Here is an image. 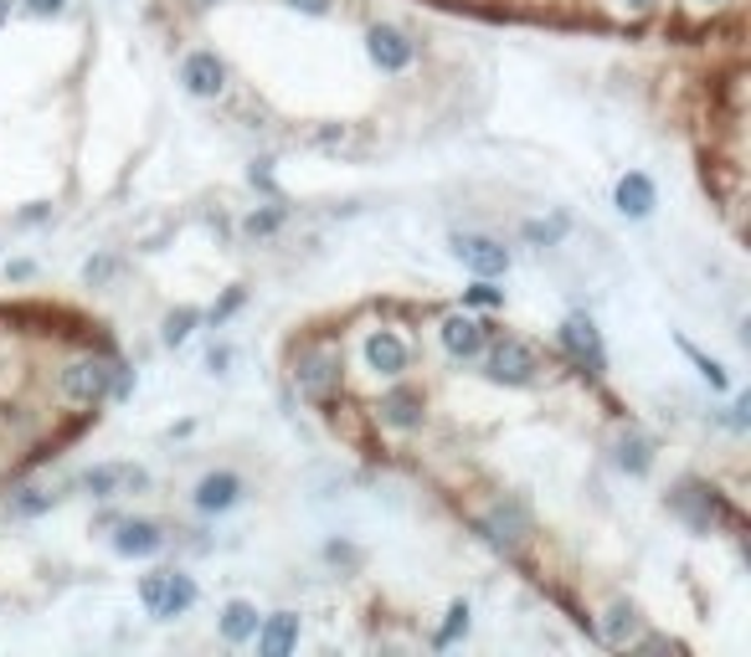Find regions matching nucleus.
<instances>
[{
  "instance_id": "1",
  "label": "nucleus",
  "mask_w": 751,
  "mask_h": 657,
  "mask_svg": "<svg viewBox=\"0 0 751 657\" xmlns=\"http://www.w3.org/2000/svg\"><path fill=\"white\" fill-rule=\"evenodd\" d=\"M139 601H144L150 617L176 621L196 606V580L186 576V570H155V576L139 580Z\"/></svg>"
},
{
  "instance_id": "2",
  "label": "nucleus",
  "mask_w": 751,
  "mask_h": 657,
  "mask_svg": "<svg viewBox=\"0 0 751 657\" xmlns=\"http://www.w3.org/2000/svg\"><path fill=\"white\" fill-rule=\"evenodd\" d=\"M294 386H298V396H309V401H324V396H335V390L345 386V360H340V349H330V345L298 349V360H294Z\"/></svg>"
},
{
  "instance_id": "3",
  "label": "nucleus",
  "mask_w": 751,
  "mask_h": 657,
  "mask_svg": "<svg viewBox=\"0 0 751 657\" xmlns=\"http://www.w3.org/2000/svg\"><path fill=\"white\" fill-rule=\"evenodd\" d=\"M670 508L690 524L695 534H711L715 524H736V508L721 499L715 488H705V484H679L670 493Z\"/></svg>"
},
{
  "instance_id": "4",
  "label": "nucleus",
  "mask_w": 751,
  "mask_h": 657,
  "mask_svg": "<svg viewBox=\"0 0 751 657\" xmlns=\"http://www.w3.org/2000/svg\"><path fill=\"white\" fill-rule=\"evenodd\" d=\"M360 355H366V370H371L376 381H402V375L412 370V345H407L396 328H371L366 345H360Z\"/></svg>"
},
{
  "instance_id": "5",
  "label": "nucleus",
  "mask_w": 751,
  "mask_h": 657,
  "mask_svg": "<svg viewBox=\"0 0 751 657\" xmlns=\"http://www.w3.org/2000/svg\"><path fill=\"white\" fill-rule=\"evenodd\" d=\"M109 386H114V365L109 360H73L58 375V390L67 401H78V407H99L109 396Z\"/></svg>"
},
{
  "instance_id": "6",
  "label": "nucleus",
  "mask_w": 751,
  "mask_h": 657,
  "mask_svg": "<svg viewBox=\"0 0 751 657\" xmlns=\"http://www.w3.org/2000/svg\"><path fill=\"white\" fill-rule=\"evenodd\" d=\"M556 339H561V349L572 355L576 370H587V375H602L608 370V355H602V334H597V324L587 319V313H572L567 324L556 328Z\"/></svg>"
},
{
  "instance_id": "7",
  "label": "nucleus",
  "mask_w": 751,
  "mask_h": 657,
  "mask_svg": "<svg viewBox=\"0 0 751 657\" xmlns=\"http://www.w3.org/2000/svg\"><path fill=\"white\" fill-rule=\"evenodd\" d=\"M484 355H489V381H499V386H531L535 370H540L525 339H495V345H484Z\"/></svg>"
},
{
  "instance_id": "8",
  "label": "nucleus",
  "mask_w": 751,
  "mask_h": 657,
  "mask_svg": "<svg viewBox=\"0 0 751 657\" xmlns=\"http://www.w3.org/2000/svg\"><path fill=\"white\" fill-rule=\"evenodd\" d=\"M448 247H454V257L469 272H474V278H505V272H510V247H505V242H495V236L458 232Z\"/></svg>"
},
{
  "instance_id": "9",
  "label": "nucleus",
  "mask_w": 751,
  "mask_h": 657,
  "mask_svg": "<svg viewBox=\"0 0 751 657\" xmlns=\"http://www.w3.org/2000/svg\"><path fill=\"white\" fill-rule=\"evenodd\" d=\"M479 534L495 544V550H514V544H525V540H531V514H525V503H514V499L495 503V508L479 519Z\"/></svg>"
},
{
  "instance_id": "10",
  "label": "nucleus",
  "mask_w": 751,
  "mask_h": 657,
  "mask_svg": "<svg viewBox=\"0 0 751 657\" xmlns=\"http://www.w3.org/2000/svg\"><path fill=\"white\" fill-rule=\"evenodd\" d=\"M366 52L381 73H407L417 62V41L407 31H396V26H371L366 31Z\"/></svg>"
},
{
  "instance_id": "11",
  "label": "nucleus",
  "mask_w": 751,
  "mask_h": 657,
  "mask_svg": "<svg viewBox=\"0 0 751 657\" xmlns=\"http://www.w3.org/2000/svg\"><path fill=\"white\" fill-rule=\"evenodd\" d=\"M437 339H443V349H448V360H454V365L479 360L484 345H489V334H484V324H479L474 313H448L443 328H437Z\"/></svg>"
},
{
  "instance_id": "12",
  "label": "nucleus",
  "mask_w": 751,
  "mask_h": 657,
  "mask_svg": "<svg viewBox=\"0 0 751 657\" xmlns=\"http://www.w3.org/2000/svg\"><path fill=\"white\" fill-rule=\"evenodd\" d=\"M422 416H428V401H422L417 386H392L381 401H376V422L392 426V431H417Z\"/></svg>"
},
{
  "instance_id": "13",
  "label": "nucleus",
  "mask_w": 751,
  "mask_h": 657,
  "mask_svg": "<svg viewBox=\"0 0 751 657\" xmlns=\"http://www.w3.org/2000/svg\"><path fill=\"white\" fill-rule=\"evenodd\" d=\"M180 88L191 98H221L227 93V62L217 52H191L180 62Z\"/></svg>"
},
{
  "instance_id": "14",
  "label": "nucleus",
  "mask_w": 751,
  "mask_h": 657,
  "mask_svg": "<svg viewBox=\"0 0 751 657\" xmlns=\"http://www.w3.org/2000/svg\"><path fill=\"white\" fill-rule=\"evenodd\" d=\"M160 550H165V534L155 519H124L114 529V555H124V561H150Z\"/></svg>"
},
{
  "instance_id": "15",
  "label": "nucleus",
  "mask_w": 751,
  "mask_h": 657,
  "mask_svg": "<svg viewBox=\"0 0 751 657\" xmlns=\"http://www.w3.org/2000/svg\"><path fill=\"white\" fill-rule=\"evenodd\" d=\"M191 499H196L201 514H227V508H238L242 503V478L232 473V467H217V473L201 478Z\"/></svg>"
},
{
  "instance_id": "16",
  "label": "nucleus",
  "mask_w": 751,
  "mask_h": 657,
  "mask_svg": "<svg viewBox=\"0 0 751 657\" xmlns=\"http://www.w3.org/2000/svg\"><path fill=\"white\" fill-rule=\"evenodd\" d=\"M257 653L263 657H289L298 647V611H273L257 621Z\"/></svg>"
},
{
  "instance_id": "17",
  "label": "nucleus",
  "mask_w": 751,
  "mask_h": 657,
  "mask_svg": "<svg viewBox=\"0 0 751 657\" xmlns=\"http://www.w3.org/2000/svg\"><path fill=\"white\" fill-rule=\"evenodd\" d=\"M618 211L628 216V221H644V216H653V206H659V191H653V180L644 170H628L623 180H618Z\"/></svg>"
},
{
  "instance_id": "18",
  "label": "nucleus",
  "mask_w": 751,
  "mask_h": 657,
  "mask_svg": "<svg viewBox=\"0 0 751 657\" xmlns=\"http://www.w3.org/2000/svg\"><path fill=\"white\" fill-rule=\"evenodd\" d=\"M257 606L253 601H227L221 606V617H217V627H221V642H232V647H242V642H253V632H257Z\"/></svg>"
},
{
  "instance_id": "19",
  "label": "nucleus",
  "mask_w": 751,
  "mask_h": 657,
  "mask_svg": "<svg viewBox=\"0 0 751 657\" xmlns=\"http://www.w3.org/2000/svg\"><path fill=\"white\" fill-rule=\"evenodd\" d=\"M618 467H623L628 478H644L653 467V447L644 442L638 431H623V437H618Z\"/></svg>"
},
{
  "instance_id": "20",
  "label": "nucleus",
  "mask_w": 751,
  "mask_h": 657,
  "mask_svg": "<svg viewBox=\"0 0 751 657\" xmlns=\"http://www.w3.org/2000/svg\"><path fill=\"white\" fill-rule=\"evenodd\" d=\"M633 632H638V606L633 601H618L613 611H608V621H602V642L608 647H628Z\"/></svg>"
},
{
  "instance_id": "21",
  "label": "nucleus",
  "mask_w": 751,
  "mask_h": 657,
  "mask_svg": "<svg viewBox=\"0 0 751 657\" xmlns=\"http://www.w3.org/2000/svg\"><path fill=\"white\" fill-rule=\"evenodd\" d=\"M52 508H58V493L52 488H21L16 499H11V519H41Z\"/></svg>"
},
{
  "instance_id": "22",
  "label": "nucleus",
  "mask_w": 751,
  "mask_h": 657,
  "mask_svg": "<svg viewBox=\"0 0 751 657\" xmlns=\"http://www.w3.org/2000/svg\"><path fill=\"white\" fill-rule=\"evenodd\" d=\"M679 349H685V360H690V365L700 370V381H705L711 390H726V386H731V375H726V365H721V360H711V355H700V349H695L690 339H679Z\"/></svg>"
},
{
  "instance_id": "23",
  "label": "nucleus",
  "mask_w": 751,
  "mask_h": 657,
  "mask_svg": "<svg viewBox=\"0 0 751 657\" xmlns=\"http://www.w3.org/2000/svg\"><path fill=\"white\" fill-rule=\"evenodd\" d=\"M82 488H88L93 499H114V493L124 488V467H114V463L88 467V473H82Z\"/></svg>"
},
{
  "instance_id": "24",
  "label": "nucleus",
  "mask_w": 751,
  "mask_h": 657,
  "mask_svg": "<svg viewBox=\"0 0 751 657\" xmlns=\"http://www.w3.org/2000/svg\"><path fill=\"white\" fill-rule=\"evenodd\" d=\"M196 324H201V309H176V313H165V328H160V339L176 349V345H186V339L196 334Z\"/></svg>"
},
{
  "instance_id": "25",
  "label": "nucleus",
  "mask_w": 751,
  "mask_h": 657,
  "mask_svg": "<svg viewBox=\"0 0 751 657\" xmlns=\"http://www.w3.org/2000/svg\"><path fill=\"white\" fill-rule=\"evenodd\" d=\"M469 617H474V611H469V601H454V606H448V621L437 627L433 647H454L458 637H469Z\"/></svg>"
},
{
  "instance_id": "26",
  "label": "nucleus",
  "mask_w": 751,
  "mask_h": 657,
  "mask_svg": "<svg viewBox=\"0 0 751 657\" xmlns=\"http://www.w3.org/2000/svg\"><path fill=\"white\" fill-rule=\"evenodd\" d=\"M567 227H572L567 216H551V221H525V227H520V236H525L531 247H556V242L567 236Z\"/></svg>"
},
{
  "instance_id": "27",
  "label": "nucleus",
  "mask_w": 751,
  "mask_h": 657,
  "mask_svg": "<svg viewBox=\"0 0 751 657\" xmlns=\"http://www.w3.org/2000/svg\"><path fill=\"white\" fill-rule=\"evenodd\" d=\"M463 309H505V288H495L489 278H479L463 288Z\"/></svg>"
},
{
  "instance_id": "28",
  "label": "nucleus",
  "mask_w": 751,
  "mask_h": 657,
  "mask_svg": "<svg viewBox=\"0 0 751 657\" xmlns=\"http://www.w3.org/2000/svg\"><path fill=\"white\" fill-rule=\"evenodd\" d=\"M278 227H283V211H278V206H268V211H253L247 221H242V232H247V236H273Z\"/></svg>"
},
{
  "instance_id": "29",
  "label": "nucleus",
  "mask_w": 751,
  "mask_h": 657,
  "mask_svg": "<svg viewBox=\"0 0 751 657\" xmlns=\"http://www.w3.org/2000/svg\"><path fill=\"white\" fill-rule=\"evenodd\" d=\"M114 272H119V262H114V257L103 252V257H93V262L82 268V283H88V288H103V283H109Z\"/></svg>"
},
{
  "instance_id": "30",
  "label": "nucleus",
  "mask_w": 751,
  "mask_h": 657,
  "mask_svg": "<svg viewBox=\"0 0 751 657\" xmlns=\"http://www.w3.org/2000/svg\"><path fill=\"white\" fill-rule=\"evenodd\" d=\"M242 298H247V293L232 288L227 298H221V304H212V313H201V319H206V324H221V319H232V313L242 309Z\"/></svg>"
},
{
  "instance_id": "31",
  "label": "nucleus",
  "mask_w": 751,
  "mask_h": 657,
  "mask_svg": "<svg viewBox=\"0 0 751 657\" xmlns=\"http://www.w3.org/2000/svg\"><path fill=\"white\" fill-rule=\"evenodd\" d=\"M731 426H736V431H747V426H751V396H736V407H731Z\"/></svg>"
},
{
  "instance_id": "32",
  "label": "nucleus",
  "mask_w": 751,
  "mask_h": 657,
  "mask_svg": "<svg viewBox=\"0 0 751 657\" xmlns=\"http://www.w3.org/2000/svg\"><path fill=\"white\" fill-rule=\"evenodd\" d=\"M289 5L304 11V16H330V5H335V0H289Z\"/></svg>"
},
{
  "instance_id": "33",
  "label": "nucleus",
  "mask_w": 751,
  "mask_h": 657,
  "mask_svg": "<svg viewBox=\"0 0 751 657\" xmlns=\"http://www.w3.org/2000/svg\"><path fill=\"white\" fill-rule=\"evenodd\" d=\"M227 365H232V349H227V345H212V355H206V370H217V375H221Z\"/></svg>"
},
{
  "instance_id": "34",
  "label": "nucleus",
  "mask_w": 751,
  "mask_h": 657,
  "mask_svg": "<svg viewBox=\"0 0 751 657\" xmlns=\"http://www.w3.org/2000/svg\"><path fill=\"white\" fill-rule=\"evenodd\" d=\"M247 180H253V185H263V191H273V170H268V159H257L253 170H247Z\"/></svg>"
},
{
  "instance_id": "35",
  "label": "nucleus",
  "mask_w": 751,
  "mask_h": 657,
  "mask_svg": "<svg viewBox=\"0 0 751 657\" xmlns=\"http://www.w3.org/2000/svg\"><path fill=\"white\" fill-rule=\"evenodd\" d=\"M62 5H67V0H26V11H31V16H58Z\"/></svg>"
},
{
  "instance_id": "36",
  "label": "nucleus",
  "mask_w": 751,
  "mask_h": 657,
  "mask_svg": "<svg viewBox=\"0 0 751 657\" xmlns=\"http://www.w3.org/2000/svg\"><path fill=\"white\" fill-rule=\"evenodd\" d=\"M47 216H52V206H26V211H21V227H37Z\"/></svg>"
},
{
  "instance_id": "37",
  "label": "nucleus",
  "mask_w": 751,
  "mask_h": 657,
  "mask_svg": "<svg viewBox=\"0 0 751 657\" xmlns=\"http://www.w3.org/2000/svg\"><path fill=\"white\" fill-rule=\"evenodd\" d=\"M31 272H37V262H11V268H5V278H16V283H26Z\"/></svg>"
},
{
  "instance_id": "38",
  "label": "nucleus",
  "mask_w": 751,
  "mask_h": 657,
  "mask_svg": "<svg viewBox=\"0 0 751 657\" xmlns=\"http://www.w3.org/2000/svg\"><path fill=\"white\" fill-rule=\"evenodd\" d=\"M623 5H628V11H653L659 0H623Z\"/></svg>"
},
{
  "instance_id": "39",
  "label": "nucleus",
  "mask_w": 751,
  "mask_h": 657,
  "mask_svg": "<svg viewBox=\"0 0 751 657\" xmlns=\"http://www.w3.org/2000/svg\"><path fill=\"white\" fill-rule=\"evenodd\" d=\"M5 16H11V0H0V21H5Z\"/></svg>"
},
{
  "instance_id": "40",
  "label": "nucleus",
  "mask_w": 751,
  "mask_h": 657,
  "mask_svg": "<svg viewBox=\"0 0 751 657\" xmlns=\"http://www.w3.org/2000/svg\"><path fill=\"white\" fill-rule=\"evenodd\" d=\"M700 5H721V0H700Z\"/></svg>"
},
{
  "instance_id": "41",
  "label": "nucleus",
  "mask_w": 751,
  "mask_h": 657,
  "mask_svg": "<svg viewBox=\"0 0 751 657\" xmlns=\"http://www.w3.org/2000/svg\"><path fill=\"white\" fill-rule=\"evenodd\" d=\"M201 5H212V0H201Z\"/></svg>"
}]
</instances>
